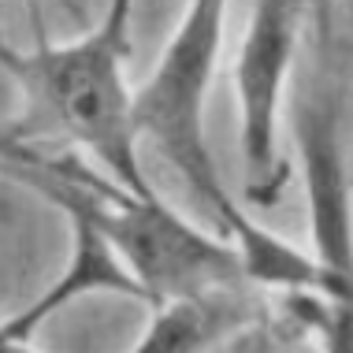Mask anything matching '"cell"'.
I'll return each mask as SVG.
<instances>
[{"mask_svg": "<svg viewBox=\"0 0 353 353\" xmlns=\"http://www.w3.org/2000/svg\"><path fill=\"white\" fill-rule=\"evenodd\" d=\"M56 152H37L30 141H23L12 127H0V160H12V164H45Z\"/></svg>", "mask_w": 353, "mask_h": 353, "instance_id": "cell-8", "label": "cell"}, {"mask_svg": "<svg viewBox=\"0 0 353 353\" xmlns=\"http://www.w3.org/2000/svg\"><path fill=\"white\" fill-rule=\"evenodd\" d=\"M0 175L23 183L60 212H79L104 234L123 268L134 275L145 305L190 298L216 286L250 283L242 256L231 242L205 234L186 216L160 201V194L138 197L108 175H97L79 157H52L45 164L0 160Z\"/></svg>", "mask_w": 353, "mask_h": 353, "instance_id": "cell-3", "label": "cell"}, {"mask_svg": "<svg viewBox=\"0 0 353 353\" xmlns=\"http://www.w3.org/2000/svg\"><path fill=\"white\" fill-rule=\"evenodd\" d=\"M63 216H68V223H71V261H68V268H63V275L34 305H26L19 316L0 323V350L26 346V342L37 335L41 323H49L56 312L68 309L74 298H82V294L112 290V294H123V298L145 301V294H141V286L134 283V275L123 268V261L116 256V250L104 242V234L97 227H93L90 219H82L79 212H63Z\"/></svg>", "mask_w": 353, "mask_h": 353, "instance_id": "cell-6", "label": "cell"}, {"mask_svg": "<svg viewBox=\"0 0 353 353\" xmlns=\"http://www.w3.org/2000/svg\"><path fill=\"white\" fill-rule=\"evenodd\" d=\"M298 149L305 164V197L312 212V256L342 290H350V186L339 130V90L316 82L298 108Z\"/></svg>", "mask_w": 353, "mask_h": 353, "instance_id": "cell-5", "label": "cell"}, {"mask_svg": "<svg viewBox=\"0 0 353 353\" xmlns=\"http://www.w3.org/2000/svg\"><path fill=\"white\" fill-rule=\"evenodd\" d=\"M305 8L309 0H256L238 49V149L245 197L256 208H272L286 183V164L279 160V104L298 56Z\"/></svg>", "mask_w": 353, "mask_h": 353, "instance_id": "cell-4", "label": "cell"}, {"mask_svg": "<svg viewBox=\"0 0 353 353\" xmlns=\"http://www.w3.org/2000/svg\"><path fill=\"white\" fill-rule=\"evenodd\" d=\"M130 12H134V0H108V15L130 19Z\"/></svg>", "mask_w": 353, "mask_h": 353, "instance_id": "cell-9", "label": "cell"}, {"mask_svg": "<svg viewBox=\"0 0 353 353\" xmlns=\"http://www.w3.org/2000/svg\"><path fill=\"white\" fill-rule=\"evenodd\" d=\"M256 301L245 294V283L216 286L190 298H171L152 305V320L145 335L134 342L141 353H186V350H212L227 335H242L253 327Z\"/></svg>", "mask_w": 353, "mask_h": 353, "instance_id": "cell-7", "label": "cell"}, {"mask_svg": "<svg viewBox=\"0 0 353 353\" xmlns=\"http://www.w3.org/2000/svg\"><path fill=\"white\" fill-rule=\"evenodd\" d=\"M231 0H186L183 19L168 37L157 68L134 90V134L160 152L175 168V175L197 194L216 227L242 256L250 283L279 286V290H320L331 301H346L350 290L331 279L316 264V256L294 250L268 227L238 205V197L223 186L216 168L212 145H208V93L216 82V63L223 52V26Z\"/></svg>", "mask_w": 353, "mask_h": 353, "instance_id": "cell-1", "label": "cell"}, {"mask_svg": "<svg viewBox=\"0 0 353 353\" xmlns=\"http://www.w3.org/2000/svg\"><path fill=\"white\" fill-rule=\"evenodd\" d=\"M130 19L108 15L74 41H37L34 49L0 45V63L15 79L26 101V116L15 134H56L79 145L112 183L138 197H152L134 134V90L127 79Z\"/></svg>", "mask_w": 353, "mask_h": 353, "instance_id": "cell-2", "label": "cell"}]
</instances>
